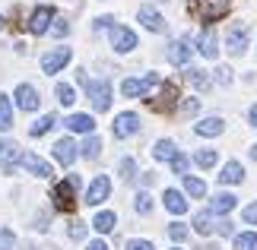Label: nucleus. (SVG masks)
<instances>
[{"label":"nucleus","mask_w":257,"mask_h":250,"mask_svg":"<svg viewBox=\"0 0 257 250\" xmlns=\"http://www.w3.org/2000/svg\"><path fill=\"white\" fill-rule=\"evenodd\" d=\"M229 4L232 0H191V13L203 23H216L229 13Z\"/></svg>","instance_id":"1"},{"label":"nucleus","mask_w":257,"mask_h":250,"mask_svg":"<svg viewBox=\"0 0 257 250\" xmlns=\"http://www.w3.org/2000/svg\"><path fill=\"white\" fill-rule=\"evenodd\" d=\"M76 190H80V177L76 174H70L67 181H61L54 187V206L61 209V212H70L76 206Z\"/></svg>","instance_id":"2"},{"label":"nucleus","mask_w":257,"mask_h":250,"mask_svg":"<svg viewBox=\"0 0 257 250\" xmlns=\"http://www.w3.org/2000/svg\"><path fill=\"white\" fill-rule=\"evenodd\" d=\"M86 95H89V102H92L95 111H108V108H111V83H108V79H89Z\"/></svg>","instance_id":"3"},{"label":"nucleus","mask_w":257,"mask_h":250,"mask_svg":"<svg viewBox=\"0 0 257 250\" xmlns=\"http://www.w3.org/2000/svg\"><path fill=\"white\" fill-rule=\"evenodd\" d=\"M111 133H114L117 139H127V136L140 133V114H134V111L117 114V117H114V124H111Z\"/></svg>","instance_id":"4"},{"label":"nucleus","mask_w":257,"mask_h":250,"mask_svg":"<svg viewBox=\"0 0 257 250\" xmlns=\"http://www.w3.org/2000/svg\"><path fill=\"white\" fill-rule=\"evenodd\" d=\"M70 61H73V51H70V48H54V51H48L42 57V70H45V73H61Z\"/></svg>","instance_id":"5"},{"label":"nucleus","mask_w":257,"mask_h":250,"mask_svg":"<svg viewBox=\"0 0 257 250\" xmlns=\"http://www.w3.org/2000/svg\"><path fill=\"white\" fill-rule=\"evenodd\" d=\"M248 38H251V29L244 23H238V26L229 29V35H225V48H229L232 54H244L248 51Z\"/></svg>","instance_id":"6"},{"label":"nucleus","mask_w":257,"mask_h":250,"mask_svg":"<svg viewBox=\"0 0 257 250\" xmlns=\"http://www.w3.org/2000/svg\"><path fill=\"white\" fill-rule=\"evenodd\" d=\"M108 193H111V181H108V174H98V177H92V184L86 187V203L98 206V203L108 199Z\"/></svg>","instance_id":"7"},{"label":"nucleus","mask_w":257,"mask_h":250,"mask_svg":"<svg viewBox=\"0 0 257 250\" xmlns=\"http://www.w3.org/2000/svg\"><path fill=\"white\" fill-rule=\"evenodd\" d=\"M111 48L117 54H131L137 48V35L127 26H111Z\"/></svg>","instance_id":"8"},{"label":"nucleus","mask_w":257,"mask_h":250,"mask_svg":"<svg viewBox=\"0 0 257 250\" xmlns=\"http://www.w3.org/2000/svg\"><path fill=\"white\" fill-rule=\"evenodd\" d=\"M51 19H54V10L51 7L32 10V16H29V32H32V35H45L48 29H51Z\"/></svg>","instance_id":"9"},{"label":"nucleus","mask_w":257,"mask_h":250,"mask_svg":"<svg viewBox=\"0 0 257 250\" xmlns=\"http://www.w3.org/2000/svg\"><path fill=\"white\" fill-rule=\"evenodd\" d=\"M137 19H140L150 32H156V35H162L165 29H169V23L162 19V13H159V10H153V7H140V10H137Z\"/></svg>","instance_id":"10"},{"label":"nucleus","mask_w":257,"mask_h":250,"mask_svg":"<svg viewBox=\"0 0 257 250\" xmlns=\"http://www.w3.org/2000/svg\"><path fill=\"white\" fill-rule=\"evenodd\" d=\"M38 102H42V98H38V92H35V86H29V83H19L16 86V105L23 108V111H38Z\"/></svg>","instance_id":"11"},{"label":"nucleus","mask_w":257,"mask_h":250,"mask_svg":"<svg viewBox=\"0 0 257 250\" xmlns=\"http://www.w3.org/2000/svg\"><path fill=\"white\" fill-rule=\"evenodd\" d=\"M191 54H194V48H191V42H187V38H181V42H172L169 51H165L169 64H175V67H184L187 61H191Z\"/></svg>","instance_id":"12"},{"label":"nucleus","mask_w":257,"mask_h":250,"mask_svg":"<svg viewBox=\"0 0 257 250\" xmlns=\"http://www.w3.org/2000/svg\"><path fill=\"white\" fill-rule=\"evenodd\" d=\"M19 146L13 143V139H0V168L4 171H13V168L19 165Z\"/></svg>","instance_id":"13"},{"label":"nucleus","mask_w":257,"mask_h":250,"mask_svg":"<svg viewBox=\"0 0 257 250\" xmlns=\"http://www.w3.org/2000/svg\"><path fill=\"white\" fill-rule=\"evenodd\" d=\"M19 165H23L26 171L38 174V177H51V165H48L42 155H35V152H26L23 158H19Z\"/></svg>","instance_id":"14"},{"label":"nucleus","mask_w":257,"mask_h":250,"mask_svg":"<svg viewBox=\"0 0 257 250\" xmlns=\"http://www.w3.org/2000/svg\"><path fill=\"white\" fill-rule=\"evenodd\" d=\"M76 149H80V146H76L70 136H64V139H57V143H54V158H57L61 165H73Z\"/></svg>","instance_id":"15"},{"label":"nucleus","mask_w":257,"mask_h":250,"mask_svg":"<svg viewBox=\"0 0 257 250\" xmlns=\"http://www.w3.org/2000/svg\"><path fill=\"white\" fill-rule=\"evenodd\" d=\"M64 127L70 130V133H86V136H89V133L95 130V121H92L89 114H70V117L64 121Z\"/></svg>","instance_id":"16"},{"label":"nucleus","mask_w":257,"mask_h":250,"mask_svg":"<svg viewBox=\"0 0 257 250\" xmlns=\"http://www.w3.org/2000/svg\"><path fill=\"white\" fill-rule=\"evenodd\" d=\"M197 51H200L203 57H210V61L219 54V42H216V32H213V29L200 32V38H197Z\"/></svg>","instance_id":"17"},{"label":"nucleus","mask_w":257,"mask_h":250,"mask_svg":"<svg viewBox=\"0 0 257 250\" xmlns=\"http://www.w3.org/2000/svg\"><path fill=\"white\" fill-rule=\"evenodd\" d=\"M225 130V121L222 117H203L200 124H194V133L197 136H219Z\"/></svg>","instance_id":"18"},{"label":"nucleus","mask_w":257,"mask_h":250,"mask_svg":"<svg viewBox=\"0 0 257 250\" xmlns=\"http://www.w3.org/2000/svg\"><path fill=\"white\" fill-rule=\"evenodd\" d=\"M241 181H244L241 162H225L222 165V174H219V184H241Z\"/></svg>","instance_id":"19"},{"label":"nucleus","mask_w":257,"mask_h":250,"mask_svg":"<svg viewBox=\"0 0 257 250\" xmlns=\"http://www.w3.org/2000/svg\"><path fill=\"white\" fill-rule=\"evenodd\" d=\"M235 209V193H216L213 203H210V212L213 215H229Z\"/></svg>","instance_id":"20"},{"label":"nucleus","mask_w":257,"mask_h":250,"mask_svg":"<svg viewBox=\"0 0 257 250\" xmlns=\"http://www.w3.org/2000/svg\"><path fill=\"white\" fill-rule=\"evenodd\" d=\"M165 209L169 212H175V215H184L187 212V199H184V193H178V190H165Z\"/></svg>","instance_id":"21"},{"label":"nucleus","mask_w":257,"mask_h":250,"mask_svg":"<svg viewBox=\"0 0 257 250\" xmlns=\"http://www.w3.org/2000/svg\"><path fill=\"white\" fill-rule=\"evenodd\" d=\"M114 225H117V215L114 212H95V218H92V228L98 234H108V231H114Z\"/></svg>","instance_id":"22"},{"label":"nucleus","mask_w":257,"mask_h":250,"mask_svg":"<svg viewBox=\"0 0 257 250\" xmlns=\"http://www.w3.org/2000/svg\"><path fill=\"white\" fill-rule=\"evenodd\" d=\"M213 228H216V225H213V212H210V209H203V212L194 215V231H197V234L206 237V234H213Z\"/></svg>","instance_id":"23"},{"label":"nucleus","mask_w":257,"mask_h":250,"mask_svg":"<svg viewBox=\"0 0 257 250\" xmlns=\"http://www.w3.org/2000/svg\"><path fill=\"white\" fill-rule=\"evenodd\" d=\"M175 143L172 139H159V143H156V149H153V158H159V162H172L175 158Z\"/></svg>","instance_id":"24"},{"label":"nucleus","mask_w":257,"mask_h":250,"mask_svg":"<svg viewBox=\"0 0 257 250\" xmlns=\"http://www.w3.org/2000/svg\"><path fill=\"white\" fill-rule=\"evenodd\" d=\"M184 190H187V196H194V199L206 196V184L200 181V177H191V174H184Z\"/></svg>","instance_id":"25"},{"label":"nucleus","mask_w":257,"mask_h":250,"mask_svg":"<svg viewBox=\"0 0 257 250\" xmlns=\"http://www.w3.org/2000/svg\"><path fill=\"white\" fill-rule=\"evenodd\" d=\"M121 92L127 98H143L146 95V86H143V79H124V83H121Z\"/></svg>","instance_id":"26"},{"label":"nucleus","mask_w":257,"mask_h":250,"mask_svg":"<svg viewBox=\"0 0 257 250\" xmlns=\"http://www.w3.org/2000/svg\"><path fill=\"white\" fill-rule=\"evenodd\" d=\"M80 152H83V158H98V152H102V139H98L95 133H89L86 143L80 146Z\"/></svg>","instance_id":"27"},{"label":"nucleus","mask_w":257,"mask_h":250,"mask_svg":"<svg viewBox=\"0 0 257 250\" xmlns=\"http://www.w3.org/2000/svg\"><path fill=\"white\" fill-rule=\"evenodd\" d=\"M13 127V105H10L7 95H0V130Z\"/></svg>","instance_id":"28"},{"label":"nucleus","mask_w":257,"mask_h":250,"mask_svg":"<svg viewBox=\"0 0 257 250\" xmlns=\"http://www.w3.org/2000/svg\"><path fill=\"white\" fill-rule=\"evenodd\" d=\"M54 124H57V117H54V114H45V117H38V121L32 124V130H29V133H32V136H45Z\"/></svg>","instance_id":"29"},{"label":"nucleus","mask_w":257,"mask_h":250,"mask_svg":"<svg viewBox=\"0 0 257 250\" xmlns=\"http://www.w3.org/2000/svg\"><path fill=\"white\" fill-rule=\"evenodd\" d=\"M235 250H257V231L235 234Z\"/></svg>","instance_id":"30"},{"label":"nucleus","mask_w":257,"mask_h":250,"mask_svg":"<svg viewBox=\"0 0 257 250\" xmlns=\"http://www.w3.org/2000/svg\"><path fill=\"white\" fill-rule=\"evenodd\" d=\"M184 76H187V83H191V86H197V89H206V86H210V76H206V70H197V67H191Z\"/></svg>","instance_id":"31"},{"label":"nucleus","mask_w":257,"mask_h":250,"mask_svg":"<svg viewBox=\"0 0 257 250\" xmlns=\"http://www.w3.org/2000/svg\"><path fill=\"white\" fill-rule=\"evenodd\" d=\"M216 158H219V155H216V149H197V152H194V162L200 165V168H213Z\"/></svg>","instance_id":"32"},{"label":"nucleus","mask_w":257,"mask_h":250,"mask_svg":"<svg viewBox=\"0 0 257 250\" xmlns=\"http://www.w3.org/2000/svg\"><path fill=\"white\" fill-rule=\"evenodd\" d=\"M57 102H61L64 108H70V105L76 102V92H73V86H67V83H61V86H57Z\"/></svg>","instance_id":"33"},{"label":"nucleus","mask_w":257,"mask_h":250,"mask_svg":"<svg viewBox=\"0 0 257 250\" xmlns=\"http://www.w3.org/2000/svg\"><path fill=\"white\" fill-rule=\"evenodd\" d=\"M134 209H137L140 215H150V212H153V196L146 193V190H143V193H137V203H134Z\"/></svg>","instance_id":"34"},{"label":"nucleus","mask_w":257,"mask_h":250,"mask_svg":"<svg viewBox=\"0 0 257 250\" xmlns=\"http://www.w3.org/2000/svg\"><path fill=\"white\" fill-rule=\"evenodd\" d=\"M175 95H178L175 86H165V83H162V95H159V102H153V105H156V108H172Z\"/></svg>","instance_id":"35"},{"label":"nucleus","mask_w":257,"mask_h":250,"mask_svg":"<svg viewBox=\"0 0 257 250\" xmlns=\"http://www.w3.org/2000/svg\"><path fill=\"white\" fill-rule=\"evenodd\" d=\"M187 165H191V158L181 155V152H175V158H172V171H175V174H187Z\"/></svg>","instance_id":"36"},{"label":"nucleus","mask_w":257,"mask_h":250,"mask_svg":"<svg viewBox=\"0 0 257 250\" xmlns=\"http://www.w3.org/2000/svg\"><path fill=\"white\" fill-rule=\"evenodd\" d=\"M121 177L124 181H134L137 177V162L134 158H121Z\"/></svg>","instance_id":"37"},{"label":"nucleus","mask_w":257,"mask_h":250,"mask_svg":"<svg viewBox=\"0 0 257 250\" xmlns=\"http://www.w3.org/2000/svg\"><path fill=\"white\" fill-rule=\"evenodd\" d=\"M197 111H200V98H184V102H181V114L184 117H191Z\"/></svg>","instance_id":"38"},{"label":"nucleus","mask_w":257,"mask_h":250,"mask_svg":"<svg viewBox=\"0 0 257 250\" xmlns=\"http://www.w3.org/2000/svg\"><path fill=\"white\" fill-rule=\"evenodd\" d=\"M169 237H172V241H184V237H187V228L181 222H172L169 225Z\"/></svg>","instance_id":"39"},{"label":"nucleus","mask_w":257,"mask_h":250,"mask_svg":"<svg viewBox=\"0 0 257 250\" xmlns=\"http://www.w3.org/2000/svg\"><path fill=\"white\" fill-rule=\"evenodd\" d=\"M241 218H244V225H257V199L241 209Z\"/></svg>","instance_id":"40"},{"label":"nucleus","mask_w":257,"mask_h":250,"mask_svg":"<svg viewBox=\"0 0 257 250\" xmlns=\"http://www.w3.org/2000/svg\"><path fill=\"white\" fill-rule=\"evenodd\" d=\"M213 79H216L219 86H229V83H232V70H229V67H219V70H216V76H213Z\"/></svg>","instance_id":"41"},{"label":"nucleus","mask_w":257,"mask_h":250,"mask_svg":"<svg viewBox=\"0 0 257 250\" xmlns=\"http://www.w3.org/2000/svg\"><path fill=\"white\" fill-rule=\"evenodd\" d=\"M51 32H54L57 38H64L67 32H70V23H67V19H54V26H51Z\"/></svg>","instance_id":"42"},{"label":"nucleus","mask_w":257,"mask_h":250,"mask_svg":"<svg viewBox=\"0 0 257 250\" xmlns=\"http://www.w3.org/2000/svg\"><path fill=\"white\" fill-rule=\"evenodd\" d=\"M127 250H156L153 241H143V237H134V241H127Z\"/></svg>","instance_id":"43"},{"label":"nucleus","mask_w":257,"mask_h":250,"mask_svg":"<svg viewBox=\"0 0 257 250\" xmlns=\"http://www.w3.org/2000/svg\"><path fill=\"white\" fill-rule=\"evenodd\" d=\"M0 250H13V231H10V228L0 231Z\"/></svg>","instance_id":"44"},{"label":"nucleus","mask_w":257,"mask_h":250,"mask_svg":"<svg viewBox=\"0 0 257 250\" xmlns=\"http://www.w3.org/2000/svg\"><path fill=\"white\" fill-rule=\"evenodd\" d=\"M70 237H73V241H83V237H86V225L83 222H73L70 225Z\"/></svg>","instance_id":"45"},{"label":"nucleus","mask_w":257,"mask_h":250,"mask_svg":"<svg viewBox=\"0 0 257 250\" xmlns=\"http://www.w3.org/2000/svg\"><path fill=\"white\" fill-rule=\"evenodd\" d=\"M111 26H114L111 16H98V19H95V29H111Z\"/></svg>","instance_id":"46"},{"label":"nucleus","mask_w":257,"mask_h":250,"mask_svg":"<svg viewBox=\"0 0 257 250\" xmlns=\"http://www.w3.org/2000/svg\"><path fill=\"white\" fill-rule=\"evenodd\" d=\"M35 228H38V231H48V215H38L35 218Z\"/></svg>","instance_id":"47"},{"label":"nucleus","mask_w":257,"mask_h":250,"mask_svg":"<svg viewBox=\"0 0 257 250\" xmlns=\"http://www.w3.org/2000/svg\"><path fill=\"white\" fill-rule=\"evenodd\" d=\"M86 250H108V244H105V241H89Z\"/></svg>","instance_id":"48"},{"label":"nucleus","mask_w":257,"mask_h":250,"mask_svg":"<svg viewBox=\"0 0 257 250\" xmlns=\"http://www.w3.org/2000/svg\"><path fill=\"white\" fill-rule=\"evenodd\" d=\"M248 121H251V127H257V105H251V111H248Z\"/></svg>","instance_id":"49"},{"label":"nucleus","mask_w":257,"mask_h":250,"mask_svg":"<svg viewBox=\"0 0 257 250\" xmlns=\"http://www.w3.org/2000/svg\"><path fill=\"white\" fill-rule=\"evenodd\" d=\"M232 231H235L232 222H222V225H219V234H232Z\"/></svg>","instance_id":"50"},{"label":"nucleus","mask_w":257,"mask_h":250,"mask_svg":"<svg viewBox=\"0 0 257 250\" xmlns=\"http://www.w3.org/2000/svg\"><path fill=\"white\" fill-rule=\"evenodd\" d=\"M251 158H254V162H257V146H251Z\"/></svg>","instance_id":"51"},{"label":"nucleus","mask_w":257,"mask_h":250,"mask_svg":"<svg viewBox=\"0 0 257 250\" xmlns=\"http://www.w3.org/2000/svg\"><path fill=\"white\" fill-rule=\"evenodd\" d=\"M200 250H219V247H213V244H203V247H200Z\"/></svg>","instance_id":"52"},{"label":"nucleus","mask_w":257,"mask_h":250,"mask_svg":"<svg viewBox=\"0 0 257 250\" xmlns=\"http://www.w3.org/2000/svg\"><path fill=\"white\" fill-rule=\"evenodd\" d=\"M0 29H4V16H0Z\"/></svg>","instance_id":"53"},{"label":"nucleus","mask_w":257,"mask_h":250,"mask_svg":"<svg viewBox=\"0 0 257 250\" xmlns=\"http://www.w3.org/2000/svg\"><path fill=\"white\" fill-rule=\"evenodd\" d=\"M175 250H181V247H175Z\"/></svg>","instance_id":"54"}]
</instances>
